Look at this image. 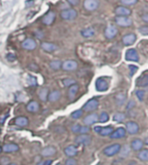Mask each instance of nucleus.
<instances>
[{
	"label": "nucleus",
	"instance_id": "obj_1",
	"mask_svg": "<svg viewBox=\"0 0 148 165\" xmlns=\"http://www.w3.org/2000/svg\"><path fill=\"white\" fill-rule=\"evenodd\" d=\"M120 149H121V146L120 143H114V144H112V145L105 148L103 151V153L107 156H113L114 155L118 154L120 152Z\"/></svg>",
	"mask_w": 148,
	"mask_h": 165
},
{
	"label": "nucleus",
	"instance_id": "obj_2",
	"mask_svg": "<svg viewBox=\"0 0 148 165\" xmlns=\"http://www.w3.org/2000/svg\"><path fill=\"white\" fill-rule=\"evenodd\" d=\"M95 88L99 92H105L109 88V82L107 80L106 78H98L95 82Z\"/></svg>",
	"mask_w": 148,
	"mask_h": 165
},
{
	"label": "nucleus",
	"instance_id": "obj_3",
	"mask_svg": "<svg viewBox=\"0 0 148 165\" xmlns=\"http://www.w3.org/2000/svg\"><path fill=\"white\" fill-rule=\"evenodd\" d=\"M100 5L99 0H84L83 7L85 10L89 11H94L98 9Z\"/></svg>",
	"mask_w": 148,
	"mask_h": 165
},
{
	"label": "nucleus",
	"instance_id": "obj_4",
	"mask_svg": "<svg viewBox=\"0 0 148 165\" xmlns=\"http://www.w3.org/2000/svg\"><path fill=\"white\" fill-rule=\"evenodd\" d=\"M114 21L120 27H130L133 24V20L128 17H115Z\"/></svg>",
	"mask_w": 148,
	"mask_h": 165
},
{
	"label": "nucleus",
	"instance_id": "obj_5",
	"mask_svg": "<svg viewBox=\"0 0 148 165\" xmlns=\"http://www.w3.org/2000/svg\"><path fill=\"white\" fill-rule=\"evenodd\" d=\"M61 17L64 20H74L77 17V11L74 9H67L61 12Z\"/></svg>",
	"mask_w": 148,
	"mask_h": 165
},
{
	"label": "nucleus",
	"instance_id": "obj_6",
	"mask_svg": "<svg viewBox=\"0 0 148 165\" xmlns=\"http://www.w3.org/2000/svg\"><path fill=\"white\" fill-rule=\"evenodd\" d=\"M77 67H78V63L74 61V60H67L65 61L62 65V68L64 70V71H75L77 69Z\"/></svg>",
	"mask_w": 148,
	"mask_h": 165
},
{
	"label": "nucleus",
	"instance_id": "obj_7",
	"mask_svg": "<svg viewBox=\"0 0 148 165\" xmlns=\"http://www.w3.org/2000/svg\"><path fill=\"white\" fill-rule=\"evenodd\" d=\"M98 106H99V101L96 99H91L83 106V110L85 111H93L96 110Z\"/></svg>",
	"mask_w": 148,
	"mask_h": 165
},
{
	"label": "nucleus",
	"instance_id": "obj_8",
	"mask_svg": "<svg viewBox=\"0 0 148 165\" xmlns=\"http://www.w3.org/2000/svg\"><path fill=\"white\" fill-rule=\"evenodd\" d=\"M139 54L136 49L134 48H130L127 49L126 52V60L130 61V62H139Z\"/></svg>",
	"mask_w": 148,
	"mask_h": 165
},
{
	"label": "nucleus",
	"instance_id": "obj_9",
	"mask_svg": "<svg viewBox=\"0 0 148 165\" xmlns=\"http://www.w3.org/2000/svg\"><path fill=\"white\" fill-rule=\"evenodd\" d=\"M91 137L88 134H81L75 138V143L82 145H89L91 143Z\"/></svg>",
	"mask_w": 148,
	"mask_h": 165
},
{
	"label": "nucleus",
	"instance_id": "obj_10",
	"mask_svg": "<svg viewBox=\"0 0 148 165\" xmlns=\"http://www.w3.org/2000/svg\"><path fill=\"white\" fill-rule=\"evenodd\" d=\"M118 34V29L114 25H108L105 30V36L107 39H113Z\"/></svg>",
	"mask_w": 148,
	"mask_h": 165
},
{
	"label": "nucleus",
	"instance_id": "obj_11",
	"mask_svg": "<svg viewBox=\"0 0 148 165\" xmlns=\"http://www.w3.org/2000/svg\"><path fill=\"white\" fill-rule=\"evenodd\" d=\"M126 131L129 134L131 135H134L137 134L139 131V124H137L136 122L134 121H129L126 123Z\"/></svg>",
	"mask_w": 148,
	"mask_h": 165
},
{
	"label": "nucleus",
	"instance_id": "obj_12",
	"mask_svg": "<svg viewBox=\"0 0 148 165\" xmlns=\"http://www.w3.org/2000/svg\"><path fill=\"white\" fill-rule=\"evenodd\" d=\"M115 14L118 16V17H128L131 15L132 11L129 8L125 7V6H118L115 8L114 10Z\"/></svg>",
	"mask_w": 148,
	"mask_h": 165
},
{
	"label": "nucleus",
	"instance_id": "obj_13",
	"mask_svg": "<svg viewBox=\"0 0 148 165\" xmlns=\"http://www.w3.org/2000/svg\"><path fill=\"white\" fill-rule=\"evenodd\" d=\"M22 47L26 50H34L36 48V43L32 38H27L22 43Z\"/></svg>",
	"mask_w": 148,
	"mask_h": 165
},
{
	"label": "nucleus",
	"instance_id": "obj_14",
	"mask_svg": "<svg viewBox=\"0 0 148 165\" xmlns=\"http://www.w3.org/2000/svg\"><path fill=\"white\" fill-rule=\"evenodd\" d=\"M97 121H99V116L97 113H91L83 119V123L85 124V125H88V126L96 123Z\"/></svg>",
	"mask_w": 148,
	"mask_h": 165
},
{
	"label": "nucleus",
	"instance_id": "obj_15",
	"mask_svg": "<svg viewBox=\"0 0 148 165\" xmlns=\"http://www.w3.org/2000/svg\"><path fill=\"white\" fill-rule=\"evenodd\" d=\"M136 35L134 34H128L123 36L122 43L125 46H131L135 43L136 41Z\"/></svg>",
	"mask_w": 148,
	"mask_h": 165
},
{
	"label": "nucleus",
	"instance_id": "obj_16",
	"mask_svg": "<svg viewBox=\"0 0 148 165\" xmlns=\"http://www.w3.org/2000/svg\"><path fill=\"white\" fill-rule=\"evenodd\" d=\"M55 18H56V13L54 11H49L43 17L42 22H44L45 25H50L55 21Z\"/></svg>",
	"mask_w": 148,
	"mask_h": 165
},
{
	"label": "nucleus",
	"instance_id": "obj_17",
	"mask_svg": "<svg viewBox=\"0 0 148 165\" xmlns=\"http://www.w3.org/2000/svg\"><path fill=\"white\" fill-rule=\"evenodd\" d=\"M126 131L125 128L123 127H120L118 129H116L111 135H110V138L112 139H118V138H124L126 136Z\"/></svg>",
	"mask_w": 148,
	"mask_h": 165
},
{
	"label": "nucleus",
	"instance_id": "obj_18",
	"mask_svg": "<svg viewBox=\"0 0 148 165\" xmlns=\"http://www.w3.org/2000/svg\"><path fill=\"white\" fill-rule=\"evenodd\" d=\"M41 48H43V50H44L45 52H54L57 49V46L56 44L51 43H46L44 42L41 44Z\"/></svg>",
	"mask_w": 148,
	"mask_h": 165
},
{
	"label": "nucleus",
	"instance_id": "obj_19",
	"mask_svg": "<svg viewBox=\"0 0 148 165\" xmlns=\"http://www.w3.org/2000/svg\"><path fill=\"white\" fill-rule=\"evenodd\" d=\"M18 149H19V147L16 143H7V144H4V145L3 151L5 152V153H11V152L17 151Z\"/></svg>",
	"mask_w": 148,
	"mask_h": 165
},
{
	"label": "nucleus",
	"instance_id": "obj_20",
	"mask_svg": "<svg viewBox=\"0 0 148 165\" xmlns=\"http://www.w3.org/2000/svg\"><path fill=\"white\" fill-rule=\"evenodd\" d=\"M64 153L67 156H69V157H73L75 156H76L77 153H78V150L77 148L75 146V145H69L68 147H66L64 149Z\"/></svg>",
	"mask_w": 148,
	"mask_h": 165
},
{
	"label": "nucleus",
	"instance_id": "obj_21",
	"mask_svg": "<svg viewBox=\"0 0 148 165\" xmlns=\"http://www.w3.org/2000/svg\"><path fill=\"white\" fill-rule=\"evenodd\" d=\"M136 86L139 88L148 87V75H142L136 80Z\"/></svg>",
	"mask_w": 148,
	"mask_h": 165
},
{
	"label": "nucleus",
	"instance_id": "obj_22",
	"mask_svg": "<svg viewBox=\"0 0 148 165\" xmlns=\"http://www.w3.org/2000/svg\"><path fill=\"white\" fill-rule=\"evenodd\" d=\"M126 100V93H123V92H120L119 93L116 94L115 96V102L117 104V106H123L125 104Z\"/></svg>",
	"mask_w": 148,
	"mask_h": 165
},
{
	"label": "nucleus",
	"instance_id": "obj_23",
	"mask_svg": "<svg viewBox=\"0 0 148 165\" xmlns=\"http://www.w3.org/2000/svg\"><path fill=\"white\" fill-rule=\"evenodd\" d=\"M57 153V150L53 146H47L44 148L41 151V155L44 156H51Z\"/></svg>",
	"mask_w": 148,
	"mask_h": 165
},
{
	"label": "nucleus",
	"instance_id": "obj_24",
	"mask_svg": "<svg viewBox=\"0 0 148 165\" xmlns=\"http://www.w3.org/2000/svg\"><path fill=\"white\" fill-rule=\"evenodd\" d=\"M79 91V86L77 84H75L68 88V99L70 100H74L77 93Z\"/></svg>",
	"mask_w": 148,
	"mask_h": 165
},
{
	"label": "nucleus",
	"instance_id": "obj_25",
	"mask_svg": "<svg viewBox=\"0 0 148 165\" xmlns=\"http://www.w3.org/2000/svg\"><path fill=\"white\" fill-rule=\"evenodd\" d=\"M39 110V104L35 101V100H31L29 102V104L27 105V111H30V112H36Z\"/></svg>",
	"mask_w": 148,
	"mask_h": 165
},
{
	"label": "nucleus",
	"instance_id": "obj_26",
	"mask_svg": "<svg viewBox=\"0 0 148 165\" xmlns=\"http://www.w3.org/2000/svg\"><path fill=\"white\" fill-rule=\"evenodd\" d=\"M61 98V92L60 91H52L51 93H49V96H48V99L50 101V102H56L58 99H60Z\"/></svg>",
	"mask_w": 148,
	"mask_h": 165
},
{
	"label": "nucleus",
	"instance_id": "obj_27",
	"mask_svg": "<svg viewBox=\"0 0 148 165\" xmlns=\"http://www.w3.org/2000/svg\"><path fill=\"white\" fill-rule=\"evenodd\" d=\"M143 145H144V143L140 139H134L131 143V148L134 151H140L142 149Z\"/></svg>",
	"mask_w": 148,
	"mask_h": 165
},
{
	"label": "nucleus",
	"instance_id": "obj_28",
	"mask_svg": "<svg viewBox=\"0 0 148 165\" xmlns=\"http://www.w3.org/2000/svg\"><path fill=\"white\" fill-rule=\"evenodd\" d=\"M29 124V119L25 117H17L15 119V124L20 127H24Z\"/></svg>",
	"mask_w": 148,
	"mask_h": 165
},
{
	"label": "nucleus",
	"instance_id": "obj_29",
	"mask_svg": "<svg viewBox=\"0 0 148 165\" xmlns=\"http://www.w3.org/2000/svg\"><path fill=\"white\" fill-rule=\"evenodd\" d=\"M114 132V128L112 126H106V127H102L99 134L101 136L106 137V136H110Z\"/></svg>",
	"mask_w": 148,
	"mask_h": 165
},
{
	"label": "nucleus",
	"instance_id": "obj_30",
	"mask_svg": "<svg viewBox=\"0 0 148 165\" xmlns=\"http://www.w3.org/2000/svg\"><path fill=\"white\" fill-rule=\"evenodd\" d=\"M81 34L83 37L85 38H89L93 35H94V30L93 28H87V29H84L81 31Z\"/></svg>",
	"mask_w": 148,
	"mask_h": 165
},
{
	"label": "nucleus",
	"instance_id": "obj_31",
	"mask_svg": "<svg viewBox=\"0 0 148 165\" xmlns=\"http://www.w3.org/2000/svg\"><path fill=\"white\" fill-rule=\"evenodd\" d=\"M126 119V114L123 112H116L113 116V120L115 122H121Z\"/></svg>",
	"mask_w": 148,
	"mask_h": 165
},
{
	"label": "nucleus",
	"instance_id": "obj_32",
	"mask_svg": "<svg viewBox=\"0 0 148 165\" xmlns=\"http://www.w3.org/2000/svg\"><path fill=\"white\" fill-rule=\"evenodd\" d=\"M62 62L61 61H59V60H54V61H52L50 63H49V66L50 67L53 69V70H59L60 68H61V67H62Z\"/></svg>",
	"mask_w": 148,
	"mask_h": 165
},
{
	"label": "nucleus",
	"instance_id": "obj_33",
	"mask_svg": "<svg viewBox=\"0 0 148 165\" xmlns=\"http://www.w3.org/2000/svg\"><path fill=\"white\" fill-rule=\"evenodd\" d=\"M129 154H130V147L129 146L124 145L123 147H121V149L120 151V156L126 157Z\"/></svg>",
	"mask_w": 148,
	"mask_h": 165
},
{
	"label": "nucleus",
	"instance_id": "obj_34",
	"mask_svg": "<svg viewBox=\"0 0 148 165\" xmlns=\"http://www.w3.org/2000/svg\"><path fill=\"white\" fill-rule=\"evenodd\" d=\"M138 158L141 161L148 162V150H144L138 154Z\"/></svg>",
	"mask_w": 148,
	"mask_h": 165
},
{
	"label": "nucleus",
	"instance_id": "obj_35",
	"mask_svg": "<svg viewBox=\"0 0 148 165\" xmlns=\"http://www.w3.org/2000/svg\"><path fill=\"white\" fill-rule=\"evenodd\" d=\"M48 96H49V91L47 88H44L40 91L39 93V99L42 101H46L48 99Z\"/></svg>",
	"mask_w": 148,
	"mask_h": 165
},
{
	"label": "nucleus",
	"instance_id": "obj_36",
	"mask_svg": "<svg viewBox=\"0 0 148 165\" xmlns=\"http://www.w3.org/2000/svg\"><path fill=\"white\" fill-rule=\"evenodd\" d=\"M62 83H63V85H64L65 87H68V88H70L71 86L76 84V81H75L74 79H71V78H66V79H64V80H62Z\"/></svg>",
	"mask_w": 148,
	"mask_h": 165
},
{
	"label": "nucleus",
	"instance_id": "obj_37",
	"mask_svg": "<svg viewBox=\"0 0 148 165\" xmlns=\"http://www.w3.org/2000/svg\"><path fill=\"white\" fill-rule=\"evenodd\" d=\"M82 114H83V111L81 110V109L80 110H76L71 113V118L74 119H78L82 116Z\"/></svg>",
	"mask_w": 148,
	"mask_h": 165
},
{
	"label": "nucleus",
	"instance_id": "obj_38",
	"mask_svg": "<svg viewBox=\"0 0 148 165\" xmlns=\"http://www.w3.org/2000/svg\"><path fill=\"white\" fill-rule=\"evenodd\" d=\"M109 120V116L107 112H102L99 117V121L101 123H106Z\"/></svg>",
	"mask_w": 148,
	"mask_h": 165
},
{
	"label": "nucleus",
	"instance_id": "obj_39",
	"mask_svg": "<svg viewBox=\"0 0 148 165\" xmlns=\"http://www.w3.org/2000/svg\"><path fill=\"white\" fill-rule=\"evenodd\" d=\"M138 0H120V3L124 5H133L135 4Z\"/></svg>",
	"mask_w": 148,
	"mask_h": 165
},
{
	"label": "nucleus",
	"instance_id": "obj_40",
	"mask_svg": "<svg viewBox=\"0 0 148 165\" xmlns=\"http://www.w3.org/2000/svg\"><path fill=\"white\" fill-rule=\"evenodd\" d=\"M128 68H129V72H130V76H133L139 69V67L137 66H134V65H129Z\"/></svg>",
	"mask_w": 148,
	"mask_h": 165
},
{
	"label": "nucleus",
	"instance_id": "obj_41",
	"mask_svg": "<svg viewBox=\"0 0 148 165\" xmlns=\"http://www.w3.org/2000/svg\"><path fill=\"white\" fill-rule=\"evenodd\" d=\"M136 96L138 97V99H139L140 101H142L144 99V97H145V92L143 90H138L136 91Z\"/></svg>",
	"mask_w": 148,
	"mask_h": 165
},
{
	"label": "nucleus",
	"instance_id": "obj_42",
	"mask_svg": "<svg viewBox=\"0 0 148 165\" xmlns=\"http://www.w3.org/2000/svg\"><path fill=\"white\" fill-rule=\"evenodd\" d=\"M89 127L88 126V125H83V126H81V129H80V132L81 134H87V133H89Z\"/></svg>",
	"mask_w": 148,
	"mask_h": 165
},
{
	"label": "nucleus",
	"instance_id": "obj_43",
	"mask_svg": "<svg viewBox=\"0 0 148 165\" xmlns=\"http://www.w3.org/2000/svg\"><path fill=\"white\" fill-rule=\"evenodd\" d=\"M139 31L140 32V34L147 35H148V26H142L139 29Z\"/></svg>",
	"mask_w": 148,
	"mask_h": 165
},
{
	"label": "nucleus",
	"instance_id": "obj_44",
	"mask_svg": "<svg viewBox=\"0 0 148 165\" xmlns=\"http://www.w3.org/2000/svg\"><path fill=\"white\" fill-rule=\"evenodd\" d=\"M29 84L31 86H36L37 85V80L36 78L34 76H30L29 77Z\"/></svg>",
	"mask_w": 148,
	"mask_h": 165
},
{
	"label": "nucleus",
	"instance_id": "obj_45",
	"mask_svg": "<svg viewBox=\"0 0 148 165\" xmlns=\"http://www.w3.org/2000/svg\"><path fill=\"white\" fill-rule=\"evenodd\" d=\"M65 165H77V161L74 158H68L65 162Z\"/></svg>",
	"mask_w": 148,
	"mask_h": 165
},
{
	"label": "nucleus",
	"instance_id": "obj_46",
	"mask_svg": "<svg viewBox=\"0 0 148 165\" xmlns=\"http://www.w3.org/2000/svg\"><path fill=\"white\" fill-rule=\"evenodd\" d=\"M135 106V101L131 99L129 100V102L127 103V106H126V110H131L132 108H133Z\"/></svg>",
	"mask_w": 148,
	"mask_h": 165
},
{
	"label": "nucleus",
	"instance_id": "obj_47",
	"mask_svg": "<svg viewBox=\"0 0 148 165\" xmlns=\"http://www.w3.org/2000/svg\"><path fill=\"white\" fill-rule=\"evenodd\" d=\"M6 58H7V60L9 61V62H14V61H16V59H17V56L15 54H12V53H9L8 55H6Z\"/></svg>",
	"mask_w": 148,
	"mask_h": 165
},
{
	"label": "nucleus",
	"instance_id": "obj_48",
	"mask_svg": "<svg viewBox=\"0 0 148 165\" xmlns=\"http://www.w3.org/2000/svg\"><path fill=\"white\" fill-rule=\"evenodd\" d=\"M10 163V159L8 157H2L0 159V164L2 165H9L8 164Z\"/></svg>",
	"mask_w": 148,
	"mask_h": 165
},
{
	"label": "nucleus",
	"instance_id": "obj_49",
	"mask_svg": "<svg viewBox=\"0 0 148 165\" xmlns=\"http://www.w3.org/2000/svg\"><path fill=\"white\" fill-rule=\"evenodd\" d=\"M81 125L80 124H75L72 126V132L74 133H79L80 132Z\"/></svg>",
	"mask_w": 148,
	"mask_h": 165
},
{
	"label": "nucleus",
	"instance_id": "obj_50",
	"mask_svg": "<svg viewBox=\"0 0 148 165\" xmlns=\"http://www.w3.org/2000/svg\"><path fill=\"white\" fill-rule=\"evenodd\" d=\"M51 164H52V160H44L38 163L36 165H51Z\"/></svg>",
	"mask_w": 148,
	"mask_h": 165
},
{
	"label": "nucleus",
	"instance_id": "obj_51",
	"mask_svg": "<svg viewBox=\"0 0 148 165\" xmlns=\"http://www.w3.org/2000/svg\"><path fill=\"white\" fill-rule=\"evenodd\" d=\"M29 67H30V69L32 70V71H37V68H38L37 65H36V64H34V63L30 64V65L29 66Z\"/></svg>",
	"mask_w": 148,
	"mask_h": 165
},
{
	"label": "nucleus",
	"instance_id": "obj_52",
	"mask_svg": "<svg viewBox=\"0 0 148 165\" xmlns=\"http://www.w3.org/2000/svg\"><path fill=\"white\" fill-rule=\"evenodd\" d=\"M68 2L72 5H77L79 4V0H68Z\"/></svg>",
	"mask_w": 148,
	"mask_h": 165
},
{
	"label": "nucleus",
	"instance_id": "obj_53",
	"mask_svg": "<svg viewBox=\"0 0 148 165\" xmlns=\"http://www.w3.org/2000/svg\"><path fill=\"white\" fill-rule=\"evenodd\" d=\"M36 35L39 38V39H42L44 37V33L42 31H36Z\"/></svg>",
	"mask_w": 148,
	"mask_h": 165
},
{
	"label": "nucleus",
	"instance_id": "obj_54",
	"mask_svg": "<svg viewBox=\"0 0 148 165\" xmlns=\"http://www.w3.org/2000/svg\"><path fill=\"white\" fill-rule=\"evenodd\" d=\"M142 20H143L144 22H147L148 23V13H147V14H144V15L142 16Z\"/></svg>",
	"mask_w": 148,
	"mask_h": 165
},
{
	"label": "nucleus",
	"instance_id": "obj_55",
	"mask_svg": "<svg viewBox=\"0 0 148 165\" xmlns=\"http://www.w3.org/2000/svg\"><path fill=\"white\" fill-rule=\"evenodd\" d=\"M101 129H102V127H101V126H95V127H94V132H97V133H99L100 131H101Z\"/></svg>",
	"mask_w": 148,
	"mask_h": 165
},
{
	"label": "nucleus",
	"instance_id": "obj_56",
	"mask_svg": "<svg viewBox=\"0 0 148 165\" xmlns=\"http://www.w3.org/2000/svg\"><path fill=\"white\" fill-rule=\"evenodd\" d=\"M7 116H8V114L7 115H4V116H3V118H1L0 119V123H4V120L7 118Z\"/></svg>",
	"mask_w": 148,
	"mask_h": 165
},
{
	"label": "nucleus",
	"instance_id": "obj_57",
	"mask_svg": "<svg viewBox=\"0 0 148 165\" xmlns=\"http://www.w3.org/2000/svg\"><path fill=\"white\" fill-rule=\"evenodd\" d=\"M3 151V148H2V147H1V145H0V153H1V151Z\"/></svg>",
	"mask_w": 148,
	"mask_h": 165
},
{
	"label": "nucleus",
	"instance_id": "obj_58",
	"mask_svg": "<svg viewBox=\"0 0 148 165\" xmlns=\"http://www.w3.org/2000/svg\"><path fill=\"white\" fill-rule=\"evenodd\" d=\"M9 165H17V164H9Z\"/></svg>",
	"mask_w": 148,
	"mask_h": 165
},
{
	"label": "nucleus",
	"instance_id": "obj_59",
	"mask_svg": "<svg viewBox=\"0 0 148 165\" xmlns=\"http://www.w3.org/2000/svg\"><path fill=\"white\" fill-rule=\"evenodd\" d=\"M57 165H62V164H57Z\"/></svg>",
	"mask_w": 148,
	"mask_h": 165
},
{
	"label": "nucleus",
	"instance_id": "obj_60",
	"mask_svg": "<svg viewBox=\"0 0 148 165\" xmlns=\"http://www.w3.org/2000/svg\"><path fill=\"white\" fill-rule=\"evenodd\" d=\"M97 165H103V164H98Z\"/></svg>",
	"mask_w": 148,
	"mask_h": 165
}]
</instances>
